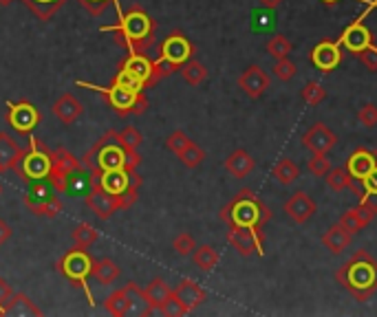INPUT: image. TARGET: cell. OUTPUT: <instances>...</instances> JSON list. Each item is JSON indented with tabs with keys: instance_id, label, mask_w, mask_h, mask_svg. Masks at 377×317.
Segmentation results:
<instances>
[{
	"instance_id": "6da1fadb",
	"label": "cell",
	"mask_w": 377,
	"mask_h": 317,
	"mask_svg": "<svg viewBox=\"0 0 377 317\" xmlns=\"http://www.w3.org/2000/svg\"><path fill=\"white\" fill-rule=\"evenodd\" d=\"M338 284L358 302H366L377 293V260L360 249L336 271Z\"/></svg>"
},
{
	"instance_id": "7a4b0ae2",
	"label": "cell",
	"mask_w": 377,
	"mask_h": 317,
	"mask_svg": "<svg viewBox=\"0 0 377 317\" xmlns=\"http://www.w3.org/2000/svg\"><path fill=\"white\" fill-rule=\"evenodd\" d=\"M102 31L115 33L117 42H120L128 53H146L155 44L157 24L148 16L146 9H141L139 5H133L120 18V22L110 24V27H102Z\"/></svg>"
},
{
	"instance_id": "3957f363",
	"label": "cell",
	"mask_w": 377,
	"mask_h": 317,
	"mask_svg": "<svg viewBox=\"0 0 377 317\" xmlns=\"http://www.w3.org/2000/svg\"><path fill=\"white\" fill-rule=\"evenodd\" d=\"M82 163L88 170H115V167H130L137 170L141 157L137 150L126 148L124 143L117 141V130H106L95 145L82 157Z\"/></svg>"
},
{
	"instance_id": "277c9868",
	"label": "cell",
	"mask_w": 377,
	"mask_h": 317,
	"mask_svg": "<svg viewBox=\"0 0 377 317\" xmlns=\"http://www.w3.org/2000/svg\"><path fill=\"white\" fill-rule=\"evenodd\" d=\"M221 221L227 227H249V229H263L265 223L272 218V209L258 199V194L252 189H241L223 209Z\"/></svg>"
},
{
	"instance_id": "5b68a950",
	"label": "cell",
	"mask_w": 377,
	"mask_h": 317,
	"mask_svg": "<svg viewBox=\"0 0 377 317\" xmlns=\"http://www.w3.org/2000/svg\"><path fill=\"white\" fill-rule=\"evenodd\" d=\"M49 181L58 192L86 197V192L91 189V170L82 163V159L73 157L66 148H58Z\"/></svg>"
},
{
	"instance_id": "8992f818",
	"label": "cell",
	"mask_w": 377,
	"mask_h": 317,
	"mask_svg": "<svg viewBox=\"0 0 377 317\" xmlns=\"http://www.w3.org/2000/svg\"><path fill=\"white\" fill-rule=\"evenodd\" d=\"M91 179L98 181L108 194L120 199L122 209L133 207L141 187V177L137 170L130 167H115V170H91Z\"/></svg>"
},
{
	"instance_id": "52a82bcc",
	"label": "cell",
	"mask_w": 377,
	"mask_h": 317,
	"mask_svg": "<svg viewBox=\"0 0 377 317\" xmlns=\"http://www.w3.org/2000/svg\"><path fill=\"white\" fill-rule=\"evenodd\" d=\"M53 163H56V152L51 148H46L40 139L29 135V145L22 150V157L18 159L14 172L25 183H31L40 179H49Z\"/></svg>"
},
{
	"instance_id": "ba28073f",
	"label": "cell",
	"mask_w": 377,
	"mask_h": 317,
	"mask_svg": "<svg viewBox=\"0 0 377 317\" xmlns=\"http://www.w3.org/2000/svg\"><path fill=\"white\" fill-rule=\"evenodd\" d=\"M78 86H84V88L102 93L106 104L120 117L141 115V113H146V108H148V100H146L144 93L130 90V88L120 86V84H113L110 82V86H98V84H88V82H78Z\"/></svg>"
},
{
	"instance_id": "9c48e42d",
	"label": "cell",
	"mask_w": 377,
	"mask_h": 317,
	"mask_svg": "<svg viewBox=\"0 0 377 317\" xmlns=\"http://www.w3.org/2000/svg\"><path fill=\"white\" fill-rule=\"evenodd\" d=\"M93 262H95V260L91 258V254L86 249H80V247L68 249L56 262L58 274H62L76 289H82L84 293L88 296L91 302H93V293H91V289H88V278L93 276Z\"/></svg>"
},
{
	"instance_id": "30bf717a",
	"label": "cell",
	"mask_w": 377,
	"mask_h": 317,
	"mask_svg": "<svg viewBox=\"0 0 377 317\" xmlns=\"http://www.w3.org/2000/svg\"><path fill=\"white\" fill-rule=\"evenodd\" d=\"M56 187L51 185L49 179L31 181L29 189L25 194V205L36 214V216H58L62 212V201L56 197Z\"/></svg>"
},
{
	"instance_id": "8fae6325",
	"label": "cell",
	"mask_w": 377,
	"mask_h": 317,
	"mask_svg": "<svg viewBox=\"0 0 377 317\" xmlns=\"http://www.w3.org/2000/svg\"><path fill=\"white\" fill-rule=\"evenodd\" d=\"M40 121H42V115L31 102H27V100L7 102V124L18 135H27L29 137L40 126Z\"/></svg>"
},
{
	"instance_id": "7c38bea8",
	"label": "cell",
	"mask_w": 377,
	"mask_h": 317,
	"mask_svg": "<svg viewBox=\"0 0 377 317\" xmlns=\"http://www.w3.org/2000/svg\"><path fill=\"white\" fill-rule=\"evenodd\" d=\"M229 245L239 251V256L249 258L254 254H265V234L263 229H249V227H227Z\"/></svg>"
},
{
	"instance_id": "4fadbf2b",
	"label": "cell",
	"mask_w": 377,
	"mask_h": 317,
	"mask_svg": "<svg viewBox=\"0 0 377 317\" xmlns=\"http://www.w3.org/2000/svg\"><path fill=\"white\" fill-rule=\"evenodd\" d=\"M192 56H195V44L181 31H172L159 44V58L170 62L175 68H181L187 60H192Z\"/></svg>"
},
{
	"instance_id": "5bb4252c",
	"label": "cell",
	"mask_w": 377,
	"mask_h": 317,
	"mask_svg": "<svg viewBox=\"0 0 377 317\" xmlns=\"http://www.w3.org/2000/svg\"><path fill=\"white\" fill-rule=\"evenodd\" d=\"M86 207L95 214L98 218H102V221H108V218H113L115 212L122 209V203L117 197H113V194H108L98 181L91 179V189L86 192Z\"/></svg>"
},
{
	"instance_id": "9a60e30c",
	"label": "cell",
	"mask_w": 377,
	"mask_h": 317,
	"mask_svg": "<svg viewBox=\"0 0 377 317\" xmlns=\"http://www.w3.org/2000/svg\"><path fill=\"white\" fill-rule=\"evenodd\" d=\"M311 64L322 71V73H331L342 64V46L338 40H320L314 51H311Z\"/></svg>"
},
{
	"instance_id": "2e32d148",
	"label": "cell",
	"mask_w": 377,
	"mask_h": 317,
	"mask_svg": "<svg viewBox=\"0 0 377 317\" xmlns=\"http://www.w3.org/2000/svg\"><path fill=\"white\" fill-rule=\"evenodd\" d=\"M338 42H340L342 48H346L348 53H356V56H358L362 48H366V46H371V44L375 42V38H373V33L366 29L364 20L358 16V18L353 20L348 27L342 31V36L338 38Z\"/></svg>"
},
{
	"instance_id": "e0dca14e",
	"label": "cell",
	"mask_w": 377,
	"mask_h": 317,
	"mask_svg": "<svg viewBox=\"0 0 377 317\" xmlns=\"http://www.w3.org/2000/svg\"><path fill=\"white\" fill-rule=\"evenodd\" d=\"M338 137L336 132L324 126V124H314L307 132L302 135V145L307 148L311 155H326L336 148Z\"/></svg>"
},
{
	"instance_id": "ac0fdd59",
	"label": "cell",
	"mask_w": 377,
	"mask_h": 317,
	"mask_svg": "<svg viewBox=\"0 0 377 317\" xmlns=\"http://www.w3.org/2000/svg\"><path fill=\"white\" fill-rule=\"evenodd\" d=\"M120 68L128 71L130 76H135L146 88H150V86L157 84V78H155V60H150L146 53H128V58L120 62Z\"/></svg>"
},
{
	"instance_id": "d6986e66",
	"label": "cell",
	"mask_w": 377,
	"mask_h": 317,
	"mask_svg": "<svg viewBox=\"0 0 377 317\" xmlns=\"http://www.w3.org/2000/svg\"><path fill=\"white\" fill-rule=\"evenodd\" d=\"M316 212H318L316 201L309 197L307 192H302V189L294 192L291 197L287 199V203H285V214L291 218L296 225H304Z\"/></svg>"
},
{
	"instance_id": "ffe728a7",
	"label": "cell",
	"mask_w": 377,
	"mask_h": 317,
	"mask_svg": "<svg viewBox=\"0 0 377 317\" xmlns=\"http://www.w3.org/2000/svg\"><path fill=\"white\" fill-rule=\"evenodd\" d=\"M375 165H377L375 150H371V148H356V150L348 155L344 167L348 170V175H351L353 181H360L362 183L375 170Z\"/></svg>"
},
{
	"instance_id": "44dd1931",
	"label": "cell",
	"mask_w": 377,
	"mask_h": 317,
	"mask_svg": "<svg viewBox=\"0 0 377 317\" xmlns=\"http://www.w3.org/2000/svg\"><path fill=\"white\" fill-rule=\"evenodd\" d=\"M239 86L241 90L252 97V100H258V97H263L265 90L269 88V76L261 68V66H247L243 73H241V78H239Z\"/></svg>"
},
{
	"instance_id": "7402d4cb",
	"label": "cell",
	"mask_w": 377,
	"mask_h": 317,
	"mask_svg": "<svg viewBox=\"0 0 377 317\" xmlns=\"http://www.w3.org/2000/svg\"><path fill=\"white\" fill-rule=\"evenodd\" d=\"M172 293L179 298V302L185 306L187 313L195 311L197 306H201V304L207 300V293H205V291H203L195 280H190V278H183V280L177 284V289H172Z\"/></svg>"
},
{
	"instance_id": "603a6c76",
	"label": "cell",
	"mask_w": 377,
	"mask_h": 317,
	"mask_svg": "<svg viewBox=\"0 0 377 317\" xmlns=\"http://www.w3.org/2000/svg\"><path fill=\"white\" fill-rule=\"evenodd\" d=\"M82 113H84V106H82V102L78 100L73 93L60 95V100L53 104V115L62 121V124H66V126L76 124V121L82 117Z\"/></svg>"
},
{
	"instance_id": "cb8c5ba5",
	"label": "cell",
	"mask_w": 377,
	"mask_h": 317,
	"mask_svg": "<svg viewBox=\"0 0 377 317\" xmlns=\"http://www.w3.org/2000/svg\"><path fill=\"white\" fill-rule=\"evenodd\" d=\"M22 150L25 148L9 132H0V172L14 170L18 159L22 157Z\"/></svg>"
},
{
	"instance_id": "d4e9b609",
	"label": "cell",
	"mask_w": 377,
	"mask_h": 317,
	"mask_svg": "<svg viewBox=\"0 0 377 317\" xmlns=\"http://www.w3.org/2000/svg\"><path fill=\"white\" fill-rule=\"evenodd\" d=\"M373 212L371 209H366L364 205H358V207H353V209H348V212H344L342 216H340V225L353 236V234H358V232H362L371 221H373Z\"/></svg>"
},
{
	"instance_id": "484cf974",
	"label": "cell",
	"mask_w": 377,
	"mask_h": 317,
	"mask_svg": "<svg viewBox=\"0 0 377 317\" xmlns=\"http://www.w3.org/2000/svg\"><path fill=\"white\" fill-rule=\"evenodd\" d=\"M254 165H256L254 157H252L247 150H243V148L234 150V152L225 159V170H227L232 177H237V179H245V177L252 172V170H254Z\"/></svg>"
},
{
	"instance_id": "4316f807",
	"label": "cell",
	"mask_w": 377,
	"mask_h": 317,
	"mask_svg": "<svg viewBox=\"0 0 377 317\" xmlns=\"http://www.w3.org/2000/svg\"><path fill=\"white\" fill-rule=\"evenodd\" d=\"M351 240H353V236L340 223H336L334 227H329L326 234L322 236V245L334 256H338V254H342L344 249L351 247Z\"/></svg>"
},
{
	"instance_id": "83f0119b",
	"label": "cell",
	"mask_w": 377,
	"mask_h": 317,
	"mask_svg": "<svg viewBox=\"0 0 377 317\" xmlns=\"http://www.w3.org/2000/svg\"><path fill=\"white\" fill-rule=\"evenodd\" d=\"M133 304H135V300H133L130 289L124 286V289H117L115 293H110V296L106 298L104 308H106L110 315H115V317H124V315H128V313L133 311Z\"/></svg>"
},
{
	"instance_id": "f1b7e54d",
	"label": "cell",
	"mask_w": 377,
	"mask_h": 317,
	"mask_svg": "<svg viewBox=\"0 0 377 317\" xmlns=\"http://www.w3.org/2000/svg\"><path fill=\"white\" fill-rule=\"evenodd\" d=\"M170 293H172V289L168 286V282L161 280V278H155V280L144 289V298H146L148 313L159 311V306L163 304V300H166Z\"/></svg>"
},
{
	"instance_id": "f546056e",
	"label": "cell",
	"mask_w": 377,
	"mask_h": 317,
	"mask_svg": "<svg viewBox=\"0 0 377 317\" xmlns=\"http://www.w3.org/2000/svg\"><path fill=\"white\" fill-rule=\"evenodd\" d=\"M22 3L27 5V9L42 22L51 20L68 0H22Z\"/></svg>"
},
{
	"instance_id": "4dcf8cb0",
	"label": "cell",
	"mask_w": 377,
	"mask_h": 317,
	"mask_svg": "<svg viewBox=\"0 0 377 317\" xmlns=\"http://www.w3.org/2000/svg\"><path fill=\"white\" fill-rule=\"evenodd\" d=\"M3 315H42V308L31 302V298H27L25 293H14Z\"/></svg>"
},
{
	"instance_id": "1f68e13d",
	"label": "cell",
	"mask_w": 377,
	"mask_h": 317,
	"mask_svg": "<svg viewBox=\"0 0 377 317\" xmlns=\"http://www.w3.org/2000/svg\"><path fill=\"white\" fill-rule=\"evenodd\" d=\"M93 276H95L100 284H113L120 278V266H117V262L110 258H100L93 262Z\"/></svg>"
},
{
	"instance_id": "d6a6232c",
	"label": "cell",
	"mask_w": 377,
	"mask_h": 317,
	"mask_svg": "<svg viewBox=\"0 0 377 317\" xmlns=\"http://www.w3.org/2000/svg\"><path fill=\"white\" fill-rule=\"evenodd\" d=\"M272 175H274V179H276L280 185H289V183H294V181L300 177V167L296 165V161H291V159H287V157H282V159L274 165Z\"/></svg>"
},
{
	"instance_id": "836d02e7",
	"label": "cell",
	"mask_w": 377,
	"mask_h": 317,
	"mask_svg": "<svg viewBox=\"0 0 377 317\" xmlns=\"http://www.w3.org/2000/svg\"><path fill=\"white\" fill-rule=\"evenodd\" d=\"M181 76H183V80L190 84V86H201L205 80H207V68L199 62V60H187L181 68Z\"/></svg>"
},
{
	"instance_id": "e575fe53",
	"label": "cell",
	"mask_w": 377,
	"mask_h": 317,
	"mask_svg": "<svg viewBox=\"0 0 377 317\" xmlns=\"http://www.w3.org/2000/svg\"><path fill=\"white\" fill-rule=\"evenodd\" d=\"M192 258H195V264L199 266L201 271H212L215 266L219 264V254L217 249L212 247V245H201L192 251Z\"/></svg>"
},
{
	"instance_id": "d590c367",
	"label": "cell",
	"mask_w": 377,
	"mask_h": 317,
	"mask_svg": "<svg viewBox=\"0 0 377 317\" xmlns=\"http://www.w3.org/2000/svg\"><path fill=\"white\" fill-rule=\"evenodd\" d=\"M98 238H100V232L95 227H91L88 223H80L73 229V242L80 249H91L98 242Z\"/></svg>"
},
{
	"instance_id": "8d00e7d4",
	"label": "cell",
	"mask_w": 377,
	"mask_h": 317,
	"mask_svg": "<svg viewBox=\"0 0 377 317\" xmlns=\"http://www.w3.org/2000/svg\"><path fill=\"white\" fill-rule=\"evenodd\" d=\"M179 159H181V163H183L185 167L195 170V167H199V165L205 161V152H203V148H201L199 143L190 141V143H187L185 148L179 152Z\"/></svg>"
},
{
	"instance_id": "74e56055",
	"label": "cell",
	"mask_w": 377,
	"mask_h": 317,
	"mask_svg": "<svg viewBox=\"0 0 377 317\" xmlns=\"http://www.w3.org/2000/svg\"><path fill=\"white\" fill-rule=\"evenodd\" d=\"M326 185L331 187L334 192H342V189H348L351 185V175L346 167H331L326 172Z\"/></svg>"
},
{
	"instance_id": "f35d334b",
	"label": "cell",
	"mask_w": 377,
	"mask_h": 317,
	"mask_svg": "<svg viewBox=\"0 0 377 317\" xmlns=\"http://www.w3.org/2000/svg\"><path fill=\"white\" fill-rule=\"evenodd\" d=\"M267 53L272 56V58H276V60H282V58H287L289 53H291V42L285 38V36H274V38H269V42H267Z\"/></svg>"
},
{
	"instance_id": "ab89813d",
	"label": "cell",
	"mask_w": 377,
	"mask_h": 317,
	"mask_svg": "<svg viewBox=\"0 0 377 317\" xmlns=\"http://www.w3.org/2000/svg\"><path fill=\"white\" fill-rule=\"evenodd\" d=\"M326 97V90L320 82H307L302 88V100L307 102L309 106H318Z\"/></svg>"
},
{
	"instance_id": "60d3db41",
	"label": "cell",
	"mask_w": 377,
	"mask_h": 317,
	"mask_svg": "<svg viewBox=\"0 0 377 317\" xmlns=\"http://www.w3.org/2000/svg\"><path fill=\"white\" fill-rule=\"evenodd\" d=\"M113 84H120V86H126V88H130V90H137V93H144L146 90V86L141 84L135 76H130L128 71H124V68H120L113 76Z\"/></svg>"
},
{
	"instance_id": "b9f144b4",
	"label": "cell",
	"mask_w": 377,
	"mask_h": 317,
	"mask_svg": "<svg viewBox=\"0 0 377 317\" xmlns=\"http://www.w3.org/2000/svg\"><path fill=\"white\" fill-rule=\"evenodd\" d=\"M172 247H175V251L179 254V256H192V251L197 249V245H195V238L187 234V232H181L175 240H172Z\"/></svg>"
},
{
	"instance_id": "7bdbcfd3",
	"label": "cell",
	"mask_w": 377,
	"mask_h": 317,
	"mask_svg": "<svg viewBox=\"0 0 377 317\" xmlns=\"http://www.w3.org/2000/svg\"><path fill=\"white\" fill-rule=\"evenodd\" d=\"M296 64L291 62V60H287V58H282V60H276V64H274V76L278 78V80H282V82H289V80H294L296 78Z\"/></svg>"
},
{
	"instance_id": "ee69618b",
	"label": "cell",
	"mask_w": 377,
	"mask_h": 317,
	"mask_svg": "<svg viewBox=\"0 0 377 317\" xmlns=\"http://www.w3.org/2000/svg\"><path fill=\"white\" fill-rule=\"evenodd\" d=\"M117 141L124 143L130 150H137L139 145L144 143V137H141V132L137 128H124L122 132H117Z\"/></svg>"
},
{
	"instance_id": "f6af8a7d",
	"label": "cell",
	"mask_w": 377,
	"mask_h": 317,
	"mask_svg": "<svg viewBox=\"0 0 377 317\" xmlns=\"http://www.w3.org/2000/svg\"><path fill=\"white\" fill-rule=\"evenodd\" d=\"M159 311H161L163 315H168V317H181V315H187L185 306L179 302V298H177L175 293H170L166 300H163V304L159 306Z\"/></svg>"
},
{
	"instance_id": "bcb514c9",
	"label": "cell",
	"mask_w": 377,
	"mask_h": 317,
	"mask_svg": "<svg viewBox=\"0 0 377 317\" xmlns=\"http://www.w3.org/2000/svg\"><path fill=\"white\" fill-rule=\"evenodd\" d=\"M331 170V161L326 155H311L309 159V172L316 177H326V172Z\"/></svg>"
},
{
	"instance_id": "7dc6e473",
	"label": "cell",
	"mask_w": 377,
	"mask_h": 317,
	"mask_svg": "<svg viewBox=\"0 0 377 317\" xmlns=\"http://www.w3.org/2000/svg\"><path fill=\"white\" fill-rule=\"evenodd\" d=\"M190 141H192V139H190V137H187V135H185L183 130H175V132H172V135H170V137L166 139V148H168L170 152H175V155L179 157V152H181V150L185 148V145H187V143H190Z\"/></svg>"
},
{
	"instance_id": "c3c4849f",
	"label": "cell",
	"mask_w": 377,
	"mask_h": 317,
	"mask_svg": "<svg viewBox=\"0 0 377 317\" xmlns=\"http://www.w3.org/2000/svg\"><path fill=\"white\" fill-rule=\"evenodd\" d=\"M358 119H360V124L366 126V128H375L377 126V106L375 104H364L360 110H358Z\"/></svg>"
},
{
	"instance_id": "681fc988",
	"label": "cell",
	"mask_w": 377,
	"mask_h": 317,
	"mask_svg": "<svg viewBox=\"0 0 377 317\" xmlns=\"http://www.w3.org/2000/svg\"><path fill=\"white\" fill-rule=\"evenodd\" d=\"M115 0H80V5L91 14V16H102Z\"/></svg>"
},
{
	"instance_id": "f907efd6",
	"label": "cell",
	"mask_w": 377,
	"mask_h": 317,
	"mask_svg": "<svg viewBox=\"0 0 377 317\" xmlns=\"http://www.w3.org/2000/svg\"><path fill=\"white\" fill-rule=\"evenodd\" d=\"M358 58L368 71H377V46H375V42L366 48H362V51L358 53Z\"/></svg>"
},
{
	"instance_id": "816d5d0a",
	"label": "cell",
	"mask_w": 377,
	"mask_h": 317,
	"mask_svg": "<svg viewBox=\"0 0 377 317\" xmlns=\"http://www.w3.org/2000/svg\"><path fill=\"white\" fill-rule=\"evenodd\" d=\"M11 296H14V289L0 278V315L5 313V306H7V302L11 300Z\"/></svg>"
},
{
	"instance_id": "f5cc1de1",
	"label": "cell",
	"mask_w": 377,
	"mask_h": 317,
	"mask_svg": "<svg viewBox=\"0 0 377 317\" xmlns=\"http://www.w3.org/2000/svg\"><path fill=\"white\" fill-rule=\"evenodd\" d=\"M360 205H364V207L371 209L373 214H377V192L366 189V192L362 194V199H360Z\"/></svg>"
},
{
	"instance_id": "db71d44e",
	"label": "cell",
	"mask_w": 377,
	"mask_h": 317,
	"mask_svg": "<svg viewBox=\"0 0 377 317\" xmlns=\"http://www.w3.org/2000/svg\"><path fill=\"white\" fill-rule=\"evenodd\" d=\"M375 157H377V150H375ZM362 185H364V192L366 189H371V192H377V165H375V170L373 172L362 181Z\"/></svg>"
},
{
	"instance_id": "11a10c76",
	"label": "cell",
	"mask_w": 377,
	"mask_h": 317,
	"mask_svg": "<svg viewBox=\"0 0 377 317\" xmlns=\"http://www.w3.org/2000/svg\"><path fill=\"white\" fill-rule=\"evenodd\" d=\"M9 238H11V227L7 225V221L0 218V245H5Z\"/></svg>"
},
{
	"instance_id": "9f6ffc18",
	"label": "cell",
	"mask_w": 377,
	"mask_h": 317,
	"mask_svg": "<svg viewBox=\"0 0 377 317\" xmlns=\"http://www.w3.org/2000/svg\"><path fill=\"white\" fill-rule=\"evenodd\" d=\"M258 3H261V7H265V9H276L285 3V0H258Z\"/></svg>"
},
{
	"instance_id": "6f0895ef",
	"label": "cell",
	"mask_w": 377,
	"mask_h": 317,
	"mask_svg": "<svg viewBox=\"0 0 377 317\" xmlns=\"http://www.w3.org/2000/svg\"><path fill=\"white\" fill-rule=\"evenodd\" d=\"M322 3H324V5H329V7H334V5H338V3H340V0H322Z\"/></svg>"
},
{
	"instance_id": "680465c9",
	"label": "cell",
	"mask_w": 377,
	"mask_h": 317,
	"mask_svg": "<svg viewBox=\"0 0 377 317\" xmlns=\"http://www.w3.org/2000/svg\"><path fill=\"white\" fill-rule=\"evenodd\" d=\"M14 0H0V7H9Z\"/></svg>"
},
{
	"instance_id": "91938a15",
	"label": "cell",
	"mask_w": 377,
	"mask_h": 317,
	"mask_svg": "<svg viewBox=\"0 0 377 317\" xmlns=\"http://www.w3.org/2000/svg\"><path fill=\"white\" fill-rule=\"evenodd\" d=\"M0 194H3V183H0Z\"/></svg>"
}]
</instances>
